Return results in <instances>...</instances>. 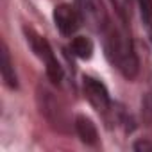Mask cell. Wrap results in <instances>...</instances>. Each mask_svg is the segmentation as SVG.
I'll return each instance as SVG.
<instances>
[{
	"mask_svg": "<svg viewBox=\"0 0 152 152\" xmlns=\"http://www.w3.org/2000/svg\"><path fill=\"white\" fill-rule=\"evenodd\" d=\"M106 32V50L107 57L111 63L120 70L122 75H125L127 79H132L138 73V57L132 47V39L125 29V22L120 25H107Z\"/></svg>",
	"mask_w": 152,
	"mask_h": 152,
	"instance_id": "1",
	"label": "cell"
},
{
	"mask_svg": "<svg viewBox=\"0 0 152 152\" xmlns=\"http://www.w3.org/2000/svg\"><path fill=\"white\" fill-rule=\"evenodd\" d=\"M83 23H86L95 32H104L109 25V16L102 0H75Z\"/></svg>",
	"mask_w": 152,
	"mask_h": 152,
	"instance_id": "2",
	"label": "cell"
},
{
	"mask_svg": "<svg viewBox=\"0 0 152 152\" xmlns=\"http://www.w3.org/2000/svg\"><path fill=\"white\" fill-rule=\"evenodd\" d=\"M27 39H29L32 50L38 54V57L45 63V66H47V75L50 77V81H52V83H59V81L63 79V68H61L59 61L56 59V56H54V52H52L48 41L43 39L41 36L34 34L32 31H29V38H27Z\"/></svg>",
	"mask_w": 152,
	"mask_h": 152,
	"instance_id": "3",
	"label": "cell"
},
{
	"mask_svg": "<svg viewBox=\"0 0 152 152\" xmlns=\"http://www.w3.org/2000/svg\"><path fill=\"white\" fill-rule=\"evenodd\" d=\"M54 22H56L57 31L63 36H73L79 31V27L83 23V18H81V15H79L75 6L61 4L54 9Z\"/></svg>",
	"mask_w": 152,
	"mask_h": 152,
	"instance_id": "4",
	"label": "cell"
},
{
	"mask_svg": "<svg viewBox=\"0 0 152 152\" xmlns=\"http://www.w3.org/2000/svg\"><path fill=\"white\" fill-rule=\"evenodd\" d=\"M83 88H84V97L88 99V102L99 113H106L109 109V106H111L109 93H107V90H106V86L102 83H99L93 77H86Z\"/></svg>",
	"mask_w": 152,
	"mask_h": 152,
	"instance_id": "5",
	"label": "cell"
},
{
	"mask_svg": "<svg viewBox=\"0 0 152 152\" xmlns=\"http://www.w3.org/2000/svg\"><path fill=\"white\" fill-rule=\"evenodd\" d=\"M75 129H77V134L81 136V140L88 145H95L97 140H99V134H97V127L95 124L86 118V116H77L75 120Z\"/></svg>",
	"mask_w": 152,
	"mask_h": 152,
	"instance_id": "6",
	"label": "cell"
},
{
	"mask_svg": "<svg viewBox=\"0 0 152 152\" xmlns=\"http://www.w3.org/2000/svg\"><path fill=\"white\" fill-rule=\"evenodd\" d=\"M70 50L79 59H90L91 54H93V43L86 36H75L70 43Z\"/></svg>",
	"mask_w": 152,
	"mask_h": 152,
	"instance_id": "7",
	"label": "cell"
},
{
	"mask_svg": "<svg viewBox=\"0 0 152 152\" xmlns=\"http://www.w3.org/2000/svg\"><path fill=\"white\" fill-rule=\"evenodd\" d=\"M2 77L9 88H16V73H15V66L11 63L9 50L6 48V45L2 48Z\"/></svg>",
	"mask_w": 152,
	"mask_h": 152,
	"instance_id": "8",
	"label": "cell"
},
{
	"mask_svg": "<svg viewBox=\"0 0 152 152\" xmlns=\"http://www.w3.org/2000/svg\"><path fill=\"white\" fill-rule=\"evenodd\" d=\"M111 4L115 6V11L122 22H129L131 11H132V0H111Z\"/></svg>",
	"mask_w": 152,
	"mask_h": 152,
	"instance_id": "9",
	"label": "cell"
},
{
	"mask_svg": "<svg viewBox=\"0 0 152 152\" xmlns=\"http://www.w3.org/2000/svg\"><path fill=\"white\" fill-rule=\"evenodd\" d=\"M140 6V13H141V20L143 23L152 31V0H136Z\"/></svg>",
	"mask_w": 152,
	"mask_h": 152,
	"instance_id": "10",
	"label": "cell"
},
{
	"mask_svg": "<svg viewBox=\"0 0 152 152\" xmlns=\"http://www.w3.org/2000/svg\"><path fill=\"white\" fill-rule=\"evenodd\" d=\"M134 148H136V150H143V152H145V150H152V143H150V141H138V143L134 145Z\"/></svg>",
	"mask_w": 152,
	"mask_h": 152,
	"instance_id": "11",
	"label": "cell"
}]
</instances>
